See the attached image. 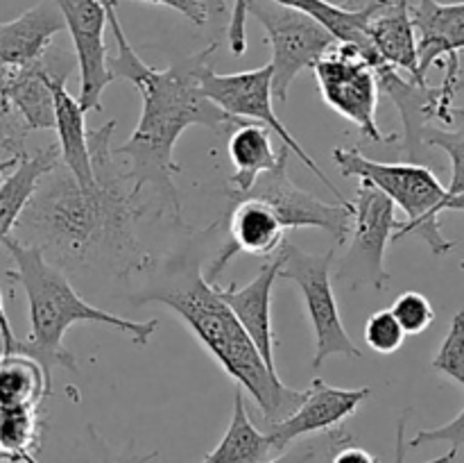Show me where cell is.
Instances as JSON below:
<instances>
[{
    "mask_svg": "<svg viewBox=\"0 0 464 463\" xmlns=\"http://www.w3.org/2000/svg\"><path fill=\"white\" fill-rule=\"evenodd\" d=\"M104 5L118 45L116 57L109 59V71L113 80L122 77L131 82L143 100L139 123L116 154L130 162L125 175L131 182V191L140 195L145 186H152L161 212L181 222L179 193L175 189V175L181 171L175 159L177 141L193 125L225 134L245 123L222 112L202 89L204 73L213 68L218 41L159 71L148 66L130 44L116 14V0H104Z\"/></svg>",
    "mask_w": 464,
    "mask_h": 463,
    "instance_id": "6da1fadb",
    "label": "cell"
},
{
    "mask_svg": "<svg viewBox=\"0 0 464 463\" xmlns=\"http://www.w3.org/2000/svg\"><path fill=\"white\" fill-rule=\"evenodd\" d=\"M113 130L116 121H107L89 132L95 186H80L71 171L59 163L41 180L14 227V239L39 245L44 254L50 252L71 263L109 259L127 271L143 259L134 234L143 204L118 168L116 150L111 148Z\"/></svg>",
    "mask_w": 464,
    "mask_h": 463,
    "instance_id": "7a4b0ae2",
    "label": "cell"
},
{
    "mask_svg": "<svg viewBox=\"0 0 464 463\" xmlns=\"http://www.w3.org/2000/svg\"><path fill=\"white\" fill-rule=\"evenodd\" d=\"M0 245L9 252L14 261V271L5 275L16 281L27 298L30 309V334L27 339H18L12 331V325L0 330L3 336V352H23L36 359L53 381L54 368H68L77 372V361L72 352L63 348V336L75 322H98V325L113 327L131 339L134 345H148L157 331L159 320H131V318L116 316L104 309L86 302L68 277L59 271L57 263L50 261L39 245L21 243L14 236H7Z\"/></svg>",
    "mask_w": 464,
    "mask_h": 463,
    "instance_id": "3957f363",
    "label": "cell"
},
{
    "mask_svg": "<svg viewBox=\"0 0 464 463\" xmlns=\"http://www.w3.org/2000/svg\"><path fill=\"white\" fill-rule=\"evenodd\" d=\"M140 302H161L172 309L222 370L254 399L267 425L279 422L302 402L304 390L285 386L267 366L238 318L198 266L188 268L177 284L145 293Z\"/></svg>",
    "mask_w": 464,
    "mask_h": 463,
    "instance_id": "277c9868",
    "label": "cell"
},
{
    "mask_svg": "<svg viewBox=\"0 0 464 463\" xmlns=\"http://www.w3.org/2000/svg\"><path fill=\"white\" fill-rule=\"evenodd\" d=\"M334 162L344 177L370 182L406 213V222H401L394 241L420 236L435 257H444L456 248V241L444 236L440 216L444 212L464 213V195L451 193L433 168L415 162H376L356 148H335Z\"/></svg>",
    "mask_w": 464,
    "mask_h": 463,
    "instance_id": "5b68a950",
    "label": "cell"
},
{
    "mask_svg": "<svg viewBox=\"0 0 464 463\" xmlns=\"http://www.w3.org/2000/svg\"><path fill=\"white\" fill-rule=\"evenodd\" d=\"M275 257L279 259V277L293 281L302 293L304 307H306L308 320L315 334L313 368H320L331 357L361 359L362 352L344 330L338 300L334 293L331 268L335 261V250L331 248L324 254H313L290 241H284Z\"/></svg>",
    "mask_w": 464,
    "mask_h": 463,
    "instance_id": "8992f818",
    "label": "cell"
},
{
    "mask_svg": "<svg viewBox=\"0 0 464 463\" xmlns=\"http://www.w3.org/2000/svg\"><path fill=\"white\" fill-rule=\"evenodd\" d=\"M401 227L392 200L370 182L361 180L352 200V227L347 236V254L338 268V277L349 289H385L392 275L385 268V250Z\"/></svg>",
    "mask_w": 464,
    "mask_h": 463,
    "instance_id": "52a82bcc",
    "label": "cell"
},
{
    "mask_svg": "<svg viewBox=\"0 0 464 463\" xmlns=\"http://www.w3.org/2000/svg\"><path fill=\"white\" fill-rule=\"evenodd\" d=\"M247 14L266 30V41L272 48V95L275 103L284 104L295 77L315 66L338 41L311 16L275 0H247Z\"/></svg>",
    "mask_w": 464,
    "mask_h": 463,
    "instance_id": "ba28073f",
    "label": "cell"
},
{
    "mask_svg": "<svg viewBox=\"0 0 464 463\" xmlns=\"http://www.w3.org/2000/svg\"><path fill=\"white\" fill-rule=\"evenodd\" d=\"M322 100L358 127L365 139L385 143L397 134H385L376 123L379 109V80L374 68L353 45L334 44L313 66Z\"/></svg>",
    "mask_w": 464,
    "mask_h": 463,
    "instance_id": "9c48e42d",
    "label": "cell"
},
{
    "mask_svg": "<svg viewBox=\"0 0 464 463\" xmlns=\"http://www.w3.org/2000/svg\"><path fill=\"white\" fill-rule=\"evenodd\" d=\"M202 89L204 94H207V98L211 100L213 104H218L225 113L243 118V121L258 123V125H266L267 130L275 132V134L279 136L281 145H285L299 162L306 163L308 171H311L317 180L324 182L326 189L340 200V204H349V200L335 189L334 182H331L329 177H326V172L317 166L315 159L299 145V141L290 134L288 127H285L284 123H281V118L276 116L275 95H272L270 64L252 68V71L229 73V75H220V73H216L213 68H208L202 77Z\"/></svg>",
    "mask_w": 464,
    "mask_h": 463,
    "instance_id": "30bf717a",
    "label": "cell"
},
{
    "mask_svg": "<svg viewBox=\"0 0 464 463\" xmlns=\"http://www.w3.org/2000/svg\"><path fill=\"white\" fill-rule=\"evenodd\" d=\"M288 154L290 150L281 145L279 162L270 171L261 172L252 184V189L243 195L258 198L270 204L272 212L279 216L281 225L285 230L317 227V230H324L335 243L343 245L349 236V227H352V202L329 204L295 184L290 180L288 171H285ZM243 195H238V198H243Z\"/></svg>",
    "mask_w": 464,
    "mask_h": 463,
    "instance_id": "8fae6325",
    "label": "cell"
},
{
    "mask_svg": "<svg viewBox=\"0 0 464 463\" xmlns=\"http://www.w3.org/2000/svg\"><path fill=\"white\" fill-rule=\"evenodd\" d=\"M379 89L392 98L401 113L403 136L401 148L408 162H417L424 157V132L430 123L440 121L444 125H453V100L458 89L464 86L460 73H444V80L440 86H429V82L403 77L392 66H383L376 71Z\"/></svg>",
    "mask_w": 464,
    "mask_h": 463,
    "instance_id": "7c38bea8",
    "label": "cell"
},
{
    "mask_svg": "<svg viewBox=\"0 0 464 463\" xmlns=\"http://www.w3.org/2000/svg\"><path fill=\"white\" fill-rule=\"evenodd\" d=\"M63 18L72 48H75V64L80 68V100L82 109H102L104 89L113 82L109 71L107 44V5L104 0H53Z\"/></svg>",
    "mask_w": 464,
    "mask_h": 463,
    "instance_id": "4fadbf2b",
    "label": "cell"
},
{
    "mask_svg": "<svg viewBox=\"0 0 464 463\" xmlns=\"http://www.w3.org/2000/svg\"><path fill=\"white\" fill-rule=\"evenodd\" d=\"M372 395L370 386L361 389H340V386H329L324 379H313L308 389H304L302 402L297 404L293 413L281 418L279 422L267 425L272 443L276 452L288 448L295 440L304 436L329 431L340 427L349 416L358 411L362 402Z\"/></svg>",
    "mask_w": 464,
    "mask_h": 463,
    "instance_id": "5bb4252c",
    "label": "cell"
},
{
    "mask_svg": "<svg viewBox=\"0 0 464 463\" xmlns=\"http://www.w3.org/2000/svg\"><path fill=\"white\" fill-rule=\"evenodd\" d=\"M285 232L288 230L281 225L270 204L249 195L234 198V209L227 222V241L213 259L211 271L204 272V277L208 281H218V275L234 261L238 252H247L252 257H275L276 250L284 245Z\"/></svg>",
    "mask_w": 464,
    "mask_h": 463,
    "instance_id": "9a60e30c",
    "label": "cell"
},
{
    "mask_svg": "<svg viewBox=\"0 0 464 463\" xmlns=\"http://www.w3.org/2000/svg\"><path fill=\"white\" fill-rule=\"evenodd\" d=\"M77 66L75 59L66 57L57 50L53 73H50V89H53L54 104V127L57 132V145L62 153V163L71 171L80 186H95L93 166H91L89 153V130H86V112L82 109L80 100L68 94L66 77Z\"/></svg>",
    "mask_w": 464,
    "mask_h": 463,
    "instance_id": "2e32d148",
    "label": "cell"
},
{
    "mask_svg": "<svg viewBox=\"0 0 464 463\" xmlns=\"http://www.w3.org/2000/svg\"><path fill=\"white\" fill-rule=\"evenodd\" d=\"M412 25L417 32L420 75L442 64L449 71H460V53L464 50V0L462 3H438L420 0L411 7Z\"/></svg>",
    "mask_w": 464,
    "mask_h": 463,
    "instance_id": "e0dca14e",
    "label": "cell"
},
{
    "mask_svg": "<svg viewBox=\"0 0 464 463\" xmlns=\"http://www.w3.org/2000/svg\"><path fill=\"white\" fill-rule=\"evenodd\" d=\"M276 280H279V259L272 257L266 266L258 271L249 284H227L220 286L218 281H211L216 286L218 295L225 300L227 307L234 311L243 330L247 331L249 339L258 348L261 357L266 359L267 366L276 370L275 366V331H272V291H275Z\"/></svg>",
    "mask_w": 464,
    "mask_h": 463,
    "instance_id": "ac0fdd59",
    "label": "cell"
},
{
    "mask_svg": "<svg viewBox=\"0 0 464 463\" xmlns=\"http://www.w3.org/2000/svg\"><path fill=\"white\" fill-rule=\"evenodd\" d=\"M367 39L381 62L394 71L406 73L412 80L426 82L420 75L417 32L406 0H374V9L367 21Z\"/></svg>",
    "mask_w": 464,
    "mask_h": 463,
    "instance_id": "d6986e66",
    "label": "cell"
},
{
    "mask_svg": "<svg viewBox=\"0 0 464 463\" xmlns=\"http://www.w3.org/2000/svg\"><path fill=\"white\" fill-rule=\"evenodd\" d=\"M62 30L66 25L53 0L34 5L14 21L0 23V66L18 71L39 62Z\"/></svg>",
    "mask_w": 464,
    "mask_h": 463,
    "instance_id": "ffe728a7",
    "label": "cell"
},
{
    "mask_svg": "<svg viewBox=\"0 0 464 463\" xmlns=\"http://www.w3.org/2000/svg\"><path fill=\"white\" fill-rule=\"evenodd\" d=\"M62 163L57 143H50L34 153H23L16 166L0 182V243L12 236L18 218L30 204L32 195L39 189L41 180Z\"/></svg>",
    "mask_w": 464,
    "mask_h": 463,
    "instance_id": "44dd1931",
    "label": "cell"
},
{
    "mask_svg": "<svg viewBox=\"0 0 464 463\" xmlns=\"http://www.w3.org/2000/svg\"><path fill=\"white\" fill-rule=\"evenodd\" d=\"M57 50L50 45L48 53L39 62L9 73L7 100L14 113L23 121L27 130H53L54 104L50 89V73H53Z\"/></svg>",
    "mask_w": 464,
    "mask_h": 463,
    "instance_id": "7402d4cb",
    "label": "cell"
},
{
    "mask_svg": "<svg viewBox=\"0 0 464 463\" xmlns=\"http://www.w3.org/2000/svg\"><path fill=\"white\" fill-rule=\"evenodd\" d=\"M227 153L236 172L231 175V198L247 193L261 172L270 171L279 162V153L272 145L270 130L258 123L245 121L243 125L234 127L227 141Z\"/></svg>",
    "mask_w": 464,
    "mask_h": 463,
    "instance_id": "603a6c76",
    "label": "cell"
},
{
    "mask_svg": "<svg viewBox=\"0 0 464 463\" xmlns=\"http://www.w3.org/2000/svg\"><path fill=\"white\" fill-rule=\"evenodd\" d=\"M275 454L279 452L270 434L256 429L245 407L243 390H236L229 427L220 443L202 458V463H263Z\"/></svg>",
    "mask_w": 464,
    "mask_h": 463,
    "instance_id": "cb8c5ba5",
    "label": "cell"
},
{
    "mask_svg": "<svg viewBox=\"0 0 464 463\" xmlns=\"http://www.w3.org/2000/svg\"><path fill=\"white\" fill-rule=\"evenodd\" d=\"M53 381L36 359L0 350V409H41Z\"/></svg>",
    "mask_w": 464,
    "mask_h": 463,
    "instance_id": "d4e9b609",
    "label": "cell"
},
{
    "mask_svg": "<svg viewBox=\"0 0 464 463\" xmlns=\"http://www.w3.org/2000/svg\"><path fill=\"white\" fill-rule=\"evenodd\" d=\"M41 409H0V461L39 463Z\"/></svg>",
    "mask_w": 464,
    "mask_h": 463,
    "instance_id": "484cf974",
    "label": "cell"
},
{
    "mask_svg": "<svg viewBox=\"0 0 464 463\" xmlns=\"http://www.w3.org/2000/svg\"><path fill=\"white\" fill-rule=\"evenodd\" d=\"M347 443H353V438L340 425L329 431L304 436V438L295 440V443H290L288 448L281 449L279 454H275V457L263 463H329L331 457Z\"/></svg>",
    "mask_w": 464,
    "mask_h": 463,
    "instance_id": "4316f807",
    "label": "cell"
},
{
    "mask_svg": "<svg viewBox=\"0 0 464 463\" xmlns=\"http://www.w3.org/2000/svg\"><path fill=\"white\" fill-rule=\"evenodd\" d=\"M453 123H464V109L453 107ZM426 148H440L451 159V182L447 189L456 195H464V125L458 130L433 127L424 132Z\"/></svg>",
    "mask_w": 464,
    "mask_h": 463,
    "instance_id": "83f0119b",
    "label": "cell"
},
{
    "mask_svg": "<svg viewBox=\"0 0 464 463\" xmlns=\"http://www.w3.org/2000/svg\"><path fill=\"white\" fill-rule=\"evenodd\" d=\"M430 368L464 389V311H458L453 316L449 334L444 336L438 354L430 361Z\"/></svg>",
    "mask_w": 464,
    "mask_h": 463,
    "instance_id": "f1b7e54d",
    "label": "cell"
},
{
    "mask_svg": "<svg viewBox=\"0 0 464 463\" xmlns=\"http://www.w3.org/2000/svg\"><path fill=\"white\" fill-rule=\"evenodd\" d=\"M390 311L394 313V318L399 320L401 330L406 331V336L424 334L435 320L433 304L420 291H406V293L399 295L392 302V307H390Z\"/></svg>",
    "mask_w": 464,
    "mask_h": 463,
    "instance_id": "f546056e",
    "label": "cell"
},
{
    "mask_svg": "<svg viewBox=\"0 0 464 463\" xmlns=\"http://www.w3.org/2000/svg\"><path fill=\"white\" fill-rule=\"evenodd\" d=\"M365 343L367 348L374 350L379 354H394L401 350L403 340H406V331L401 330L399 320L390 309H381V311L372 313L365 322Z\"/></svg>",
    "mask_w": 464,
    "mask_h": 463,
    "instance_id": "4dcf8cb0",
    "label": "cell"
},
{
    "mask_svg": "<svg viewBox=\"0 0 464 463\" xmlns=\"http://www.w3.org/2000/svg\"><path fill=\"white\" fill-rule=\"evenodd\" d=\"M429 443H449L451 449H460L464 445V409L453 418V420H449L447 425L417 431L408 445H411V448H421V445Z\"/></svg>",
    "mask_w": 464,
    "mask_h": 463,
    "instance_id": "1f68e13d",
    "label": "cell"
},
{
    "mask_svg": "<svg viewBox=\"0 0 464 463\" xmlns=\"http://www.w3.org/2000/svg\"><path fill=\"white\" fill-rule=\"evenodd\" d=\"M143 3L161 5V7L175 9V12H179L181 16L188 18L193 25H207L208 23V14L202 0H143Z\"/></svg>",
    "mask_w": 464,
    "mask_h": 463,
    "instance_id": "d6a6232c",
    "label": "cell"
},
{
    "mask_svg": "<svg viewBox=\"0 0 464 463\" xmlns=\"http://www.w3.org/2000/svg\"><path fill=\"white\" fill-rule=\"evenodd\" d=\"M394 463H403V458H406V416L399 418L397 422V448H394ZM458 457V449H449L447 454H442V457L433 458V461H426V463H453Z\"/></svg>",
    "mask_w": 464,
    "mask_h": 463,
    "instance_id": "836d02e7",
    "label": "cell"
},
{
    "mask_svg": "<svg viewBox=\"0 0 464 463\" xmlns=\"http://www.w3.org/2000/svg\"><path fill=\"white\" fill-rule=\"evenodd\" d=\"M329 463H379V461H376L367 449L358 448V445L353 443H347L343 445L334 457H331Z\"/></svg>",
    "mask_w": 464,
    "mask_h": 463,
    "instance_id": "e575fe53",
    "label": "cell"
},
{
    "mask_svg": "<svg viewBox=\"0 0 464 463\" xmlns=\"http://www.w3.org/2000/svg\"><path fill=\"white\" fill-rule=\"evenodd\" d=\"M159 457V452H148V454H139L134 452V443L127 445L121 454H109L102 452L104 463H150Z\"/></svg>",
    "mask_w": 464,
    "mask_h": 463,
    "instance_id": "d590c367",
    "label": "cell"
},
{
    "mask_svg": "<svg viewBox=\"0 0 464 463\" xmlns=\"http://www.w3.org/2000/svg\"><path fill=\"white\" fill-rule=\"evenodd\" d=\"M202 3H204V7H207L208 18H216V21H220V18L227 14L225 0H202Z\"/></svg>",
    "mask_w": 464,
    "mask_h": 463,
    "instance_id": "8d00e7d4",
    "label": "cell"
},
{
    "mask_svg": "<svg viewBox=\"0 0 464 463\" xmlns=\"http://www.w3.org/2000/svg\"><path fill=\"white\" fill-rule=\"evenodd\" d=\"M18 159H21V154H9V157L0 159V182H3L5 175H7V172L16 166Z\"/></svg>",
    "mask_w": 464,
    "mask_h": 463,
    "instance_id": "74e56055",
    "label": "cell"
},
{
    "mask_svg": "<svg viewBox=\"0 0 464 463\" xmlns=\"http://www.w3.org/2000/svg\"><path fill=\"white\" fill-rule=\"evenodd\" d=\"M7 325H9V320H7V313H5V307H3V293H0V330Z\"/></svg>",
    "mask_w": 464,
    "mask_h": 463,
    "instance_id": "f35d334b",
    "label": "cell"
},
{
    "mask_svg": "<svg viewBox=\"0 0 464 463\" xmlns=\"http://www.w3.org/2000/svg\"><path fill=\"white\" fill-rule=\"evenodd\" d=\"M0 463H3V461H0Z\"/></svg>",
    "mask_w": 464,
    "mask_h": 463,
    "instance_id": "ab89813d",
    "label": "cell"
}]
</instances>
